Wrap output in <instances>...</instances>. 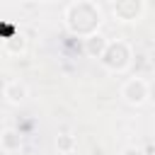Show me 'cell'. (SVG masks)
Wrapping results in <instances>:
<instances>
[{
	"label": "cell",
	"instance_id": "7a4b0ae2",
	"mask_svg": "<svg viewBox=\"0 0 155 155\" xmlns=\"http://www.w3.org/2000/svg\"><path fill=\"white\" fill-rule=\"evenodd\" d=\"M99 61H102V65H104L107 70L121 73V70H126L128 63H131V46H128L126 41H109L107 48H104V53L99 56Z\"/></svg>",
	"mask_w": 155,
	"mask_h": 155
},
{
	"label": "cell",
	"instance_id": "8fae6325",
	"mask_svg": "<svg viewBox=\"0 0 155 155\" xmlns=\"http://www.w3.org/2000/svg\"><path fill=\"white\" fill-rule=\"evenodd\" d=\"M39 2H51V0H39Z\"/></svg>",
	"mask_w": 155,
	"mask_h": 155
},
{
	"label": "cell",
	"instance_id": "6da1fadb",
	"mask_svg": "<svg viewBox=\"0 0 155 155\" xmlns=\"http://www.w3.org/2000/svg\"><path fill=\"white\" fill-rule=\"evenodd\" d=\"M65 24L73 34L87 39L92 34H99V24H102V10L94 2L87 0H78L73 5H68L65 10Z\"/></svg>",
	"mask_w": 155,
	"mask_h": 155
},
{
	"label": "cell",
	"instance_id": "5b68a950",
	"mask_svg": "<svg viewBox=\"0 0 155 155\" xmlns=\"http://www.w3.org/2000/svg\"><path fill=\"white\" fill-rule=\"evenodd\" d=\"M2 97H5L10 104H22V102L29 97V90H27V85H24L22 80H10V82H5V87H2Z\"/></svg>",
	"mask_w": 155,
	"mask_h": 155
},
{
	"label": "cell",
	"instance_id": "3957f363",
	"mask_svg": "<svg viewBox=\"0 0 155 155\" xmlns=\"http://www.w3.org/2000/svg\"><path fill=\"white\" fill-rule=\"evenodd\" d=\"M121 97L131 104V107H140L145 104V99L150 97V85L143 78H131L121 85Z\"/></svg>",
	"mask_w": 155,
	"mask_h": 155
},
{
	"label": "cell",
	"instance_id": "7c38bea8",
	"mask_svg": "<svg viewBox=\"0 0 155 155\" xmlns=\"http://www.w3.org/2000/svg\"><path fill=\"white\" fill-rule=\"evenodd\" d=\"M22 2H29V0H22Z\"/></svg>",
	"mask_w": 155,
	"mask_h": 155
},
{
	"label": "cell",
	"instance_id": "30bf717a",
	"mask_svg": "<svg viewBox=\"0 0 155 155\" xmlns=\"http://www.w3.org/2000/svg\"><path fill=\"white\" fill-rule=\"evenodd\" d=\"M121 155H143V150L136 148V145H126V148L121 150Z\"/></svg>",
	"mask_w": 155,
	"mask_h": 155
},
{
	"label": "cell",
	"instance_id": "9c48e42d",
	"mask_svg": "<svg viewBox=\"0 0 155 155\" xmlns=\"http://www.w3.org/2000/svg\"><path fill=\"white\" fill-rule=\"evenodd\" d=\"M56 148H58L61 153H73V150H75V138H73L70 133H61V136L56 138Z\"/></svg>",
	"mask_w": 155,
	"mask_h": 155
},
{
	"label": "cell",
	"instance_id": "52a82bcc",
	"mask_svg": "<svg viewBox=\"0 0 155 155\" xmlns=\"http://www.w3.org/2000/svg\"><path fill=\"white\" fill-rule=\"evenodd\" d=\"M107 44H109V41H107L102 34H92V36H87V39H85V48H87V53H90V56H94V58H99V56L104 53Z\"/></svg>",
	"mask_w": 155,
	"mask_h": 155
},
{
	"label": "cell",
	"instance_id": "277c9868",
	"mask_svg": "<svg viewBox=\"0 0 155 155\" xmlns=\"http://www.w3.org/2000/svg\"><path fill=\"white\" fill-rule=\"evenodd\" d=\"M111 10L119 22H136L143 15L145 5L143 0H111Z\"/></svg>",
	"mask_w": 155,
	"mask_h": 155
},
{
	"label": "cell",
	"instance_id": "ba28073f",
	"mask_svg": "<svg viewBox=\"0 0 155 155\" xmlns=\"http://www.w3.org/2000/svg\"><path fill=\"white\" fill-rule=\"evenodd\" d=\"M2 46H5V51H7V53L17 56V53H22V51L27 48V39H24L22 34H10V36L2 41Z\"/></svg>",
	"mask_w": 155,
	"mask_h": 155
},
{
	"label": "cell",
	"instance_id": "8992f818",
	"mask_svg": "<svg viewBox=\"0 0 155 155\" xmlns=\"http://www.w3.org/2000/svg\"><path fill=\"white\" fill-rule=\"evenodd\" d=\"M0 148H2L5 153H17V150L22 148V136H19V131L7 128V131L0 136Z\"/></svg>",
	"mask_w": 155,
	"mask_h": 155
}]
</instances>
